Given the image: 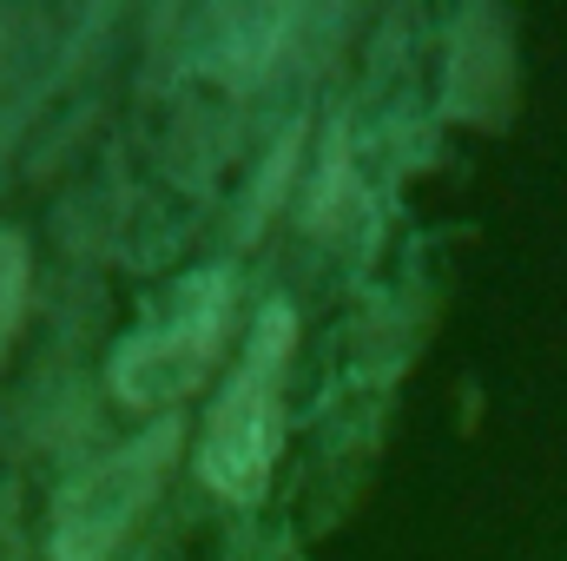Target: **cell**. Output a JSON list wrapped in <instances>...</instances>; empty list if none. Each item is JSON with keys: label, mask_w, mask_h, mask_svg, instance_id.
Returning a JSON list of instances; mask_svg holds the SVG:
<instances>
[{"label": "cell", "mask_w": 567, "mask_h": 561, "mask_svg": "<svg viewBox=\"0 0 567 561\" xmlns=\"http://www.w3.org/2000/svg\"><path fill=\"white\" fill-rule=\"evenodd\" d=\"M290 357H297V310L290 304H265L231 384L218 390V404L205 417V442H198V476L225 502H258L265 482H271V462H278V442H284Z\"/></svg>", "instance_id": "cell-1"}, {"label": "cell", "mask_w": 567, "mask_h": 561, "mask_svg": "<svg viewBox=\"0 0 567 561\" xmlns=\"http://www.w3.org/2000/svg\"><path fill=\"white\" fill-rule=\"evenodd\" d=\"M225 330H231V272H192L165 290L158 310H145V324L113 350V397L126 410H172L185 404L218 350H225Z\"/></svg>", "instance_id": "cell-2"}, {"label": "cell", "mask_w": 567, "mask_h": 561, "mask_svg": "<svg viewBox=\"0 0 567 561\" xmlns=\"http://www.w3.org/2000/svg\"><path fill=\"white\" fill-rule=\"evenodd\" d=\"M178 442H185V422L178 417H152L133 436L120 442L113 456L86 462L60 502H53V522H47V555L53 561H106L133 529L140 516L158 502L172 462H178Z\"/></svg>", "instance_id": "cell-3"}, {"label": "cell", "mask_w": 567, "mask_h": 561, "mask_svg": "<svg viewBox=\"0 0 567 561\" xmlns=\"http://www.w3.org/2000/svg\"><path fill=\"white\" fill-rule=\"evenodd\" d=\"M515 93V60H508V20L475 7L455 27V60H449V113L495 126Z\"/></svg>", "instance_id": "cell-4"}, {"label": "cell", "mask_w": 567, "mask_h": 561, "mask_svg": "<svg viewBox=\"0 0 567 561\" xmlns=\"http://www.w3.org/2000/svg\"><path fill=\"white\" fill-rule=\"evenodd\" d=\"M284 33H290V13H278V7L212 13V27H205V67H212L218 80H258V73L278 60Z\"/></svg>", "instance_id": "cell-5"}, {"label": "cell", "mask_w": 567, "mask_h": 561, "mask_svg": "<svg viewBox=\"0 0 567 561\" xmlns=\"http://www.w3.org/2000/svg\"><path fill=\"white\" fill-rule=\"evenodd\" d=\"M27 297H33V245L0 225V364L27 324Z\"/></svg>", "instance_id": "cell-6"}]
</instances>
